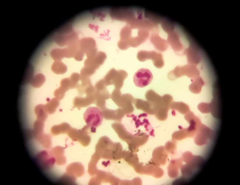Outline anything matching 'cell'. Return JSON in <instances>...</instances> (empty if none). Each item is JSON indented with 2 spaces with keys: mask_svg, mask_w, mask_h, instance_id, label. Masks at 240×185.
I'll use <instances>...</instances> for the list:
<instances>
[{
  "mask_svg": "<svg viewBox=\"0 0 240 185\" xmlns=\"http://www.w3.org/2000/svg\"><path fill=\"white\" fill-rule=\"evenodd\" d=\"M83 117L87 126L95 128L101 124L103 115L102 110L99 108L91 106L84 113Z\"/></svg>",
  "mask_w": 240,
  "mask_h": 185,
  "instance_id": "1",
  "label": "cell"
},
{
  "mask_svg": "<svg viewBox=\"0 0 240 185\" xmlns=\"http://www.w3.org/2000/svg\"><path fill=\"white\" fill-rule=\"evenodd\" d=\"M153 78V76L149 70L142 68L135 73L133 76V81L136 86L142 88L148 85Z\"/></svg>",
  "mask_w": 240,
  "mask_h": 185,
  "instance_id": "2",
  "label": "cell"
},
{
  "mask_svg": "<svg viewBox=\"0 0 240 185\" xmlns=\"http://www.w3.org/2000/svg\"><path fill=\"white\" fill-rule=\"evenodd\" d=\"M127 76H121L120 74L109 72L102 80L105 85L114 84L115 89L119 90L123 86L124 80Z\"/></svg>",
  "mask_w": 240,
  "mask_h": 185,
  "instance_id": "3",
  "label": "cell"
},
{
  "mask_svg": "<svg viewBox=\"0 0 240 185\" xmlns=\"http://www.w3.org/2000/svg\"><path fill=\"white\" fill-rule=\"evenodd\" d=\"M95 103L94 95L87 96L86 97H77L74 100V104L75 107L81 108L89 105Z\"/></svg>",
  "mask_w": 240,
  "mask_h": 185,
  "instance_id": "4",
  "label": "cell"
},
{
  "mask_svg": "<svg viewBox=\"0 0 240 185\" xmlns=\"http://www.w3.org/2000/svg\"><path fill=\"white\" fill-rule=\"evenodd\" d=\"M195 79V81L190 85L189 89L190 91L193 93H198L200 92L202 86L204 84V82L200 77L197 76Z\"/></svg>",
  "mask_w": 240,
  "mask_h": 185,
  "instance_id": "5",
  "label": "cell"
}]
</instances>
